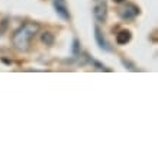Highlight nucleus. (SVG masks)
Listing matches in <instances>:
<instances>
[{"label":"nucleus","instance_id":"8","mask_svg":"<svg viewBox=\"0 0 158 158\" xmlns=\"http://www.w3.org/2000/svg\"><path fill=\"white\" fill-rule=\"evenodd\" d=\"M122 64L125 67H128V70H131V71H136V67L131 61H128V60H122Z\"/></svg>","mask_w":158,"mask_h":158},{"label":"nucleus","instance_id":"11","mask_svg":"<svg viewBox=\"0 0 158 158\" xmlns=\"http://www.w3.org/2000/svg\"><path fill=\"white\" fill-rule=\"evenodd\" d=\"M115 3H122V2H125V0H113Z\"/></svg>","mask_w":158,"mask_h":158},{"label":"nucleus","instance_id":"10","mask_svg":"<svg viewBox=\"0 0 158 158\" xmlns=\"http://www.w3.org/2000/svg\"><path fill=\"white\" fill-rule=\"evenodd\" d=\"M93 64L96 65V68H97V70H106V68L103 67V65H102L100 62H97V61H93Z\"/></svg>","mask_w":158,"mask_h":158},{"label":"nucleus","instance_id":"5","mask_svg":"<svg viewBox=\"0 0 158 158\" xmlns=\"http://www.w3.org/2000/svg\"><path fill=\"white\" fill-rule=\"evenodd\" d=\"M94 36H96L97 45H99L102 49H105V51H110L109 42H107V41H106V38L103 36V34H102V31H100V28H99V26H96V28H94Z\"/></svg>","mask_w":158,"mask_h":158},{"label":"nucleus","instance_id":"9","mask_svg":"<svg viewBox=\"0 0 158 158\" xmlns=\"http://www.w3.org/2000/svg\"><path fill=\"white\" fill-rule=\"evenodd\" d=\"M78 51H80V42H78V39H74L73 41V52L78 54Z\"/></svg>","mask_w":158,"mask_h":158},{"label":"nucleus","instance_id":"7","mask_svg":"<svg viewBox=\"0 0 158 158\" xmlns=\"http://www.w3.org/2000/svg\"><path fill=\"white\" fill-rule=\"evenodd\" d=\"M54 34L52 32H49V31H45V32H42V35H41V41H42L45 45H52L54 44Z\"/></svg>","mask_w":158,"mask_h":158},{"label":"nucleus","instance_id":"6","mask_svg":"<svg viewBox=\"0 0 158 158\" xmlns=\"http://www.w3.org/2000/svg\"><path fill=\"white\" fill-rule=\"evenodd\" d=\"M131 38H132V34H131L129 31L123 29V31H120L119 34L116 35V42L119 44V45H126L131 41Z\"/></svg>","mask_w":158,"mask_h":158},{"label":"nucleus","instance_id":"3","mask_svg":"<svg viewBox=\"0 0 158 158\" xmlns=\"http://www.w3.org/2000/svg\"><path fill=\"white\" fill-rule=\"evenodd\" d=\"M139 7L136 5H134V3H126L125 6H122L119 9V18L120 19H123V20H131V19H134V18H136L139 15Z\"/></svg>","mask_w":158,"mask_h":158},{"label":"nucleus","instance_id":"2","mask_svg":"<svg viewBox=\"0 0 158 158\" xmlns=\"http://www.w3.org/2000/svg\"><path fill=\"white\" fill-rule=\"evenodd\" d=\"M93 15L99 23H105L107 19V2L106 0H94Z\"/></svg>","mask_w":158,"mask_h":158},{"label":"nucleus","instance_id":"1","mask_svg":"<svg viewBox=\"0 0 158 158\" xmlns=\"http://www.w3.org/2000/svg\"><path fill=\"white\" fill-rule=\"evenodd\" d=\"M39 26L35 22H25L19 29L15 31L13 36H12V44L18 51H28L29 44L32 41V38H35V35L39 32Z\"/></svg>","mask_w":158,"mask_h":158},{"label":"nucleus","instance_id":"4","mask_svg":"<svg viewBox=\"0 0 158 158\" xmlns=\"http://www.w3.org/2000/svg\"><path fill=\"white\" fill-rule=\"evenodd\" d=\"M52 3H54V9H55V12H57V15L60 18H62V19H65V20H68L71 18L65 0H54Z\"/></svg>","mask_w":158,"mask_h":158}]
</instances>
